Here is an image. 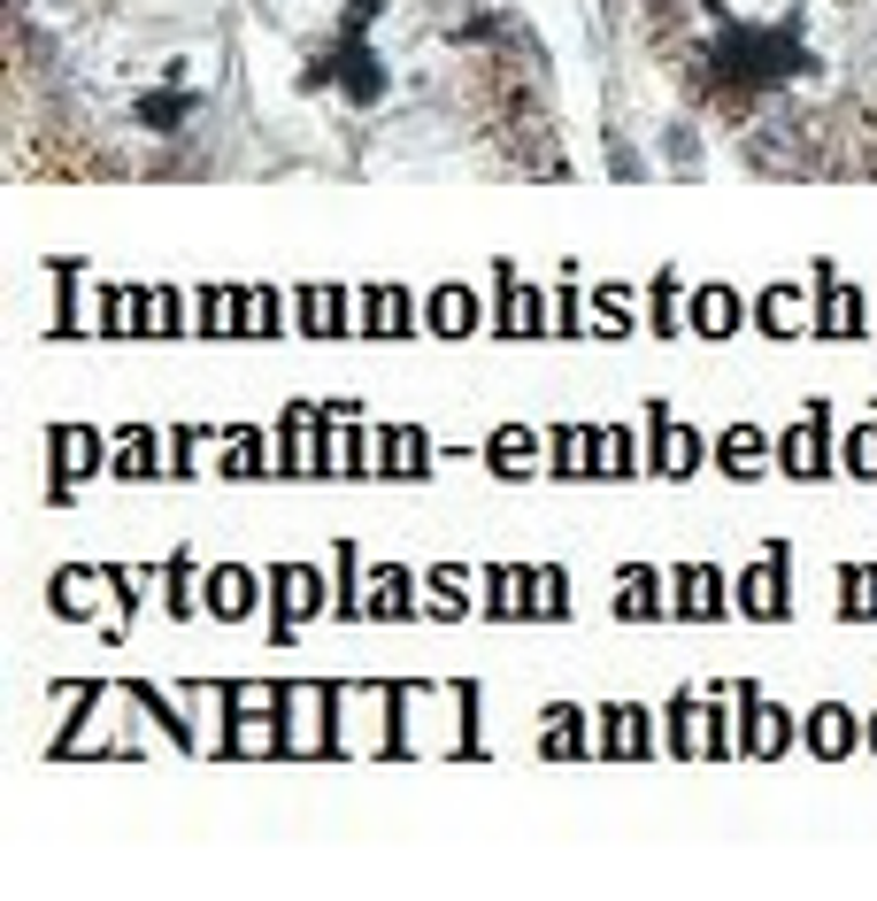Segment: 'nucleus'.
<instances>
[{"mask_svg":"<svg viewBox=\"0 0 877 901\" xmlns=\"http://www.w3.org/2000/svg\"><path fill=\"white\" fill-rule=\"evenodd\" d=\"M739 609H747V617H785V609H793V601H785V570H777V555L754 562L747 579H739Z\"/></svg>","mask_w":877,"mask_h":901,"instance_id":"nucleus-1","label":"nucleus"},{"mask_svg":"<svg viewBox=\"0 0 877 901\" xmlns=\"http://www.w3.org/2000/svg\"><path fill=\"white\" fill-rule=\"evenodd\" d=\"M732 323H739V301H732V285H700V293H692V332L724 340Z\"/></svg>","mask_w":877,"mask_h":901,"instance_id":"nucleus-2","label":"nucleus"},{"mask_svg":"<svg viewBox=\"0 0 877 901\" xmlns=\"http://www.w3.org/2000/svg\"><path fill=\"white\" fill-rule=\"evenodd\" d=\"M777 455H785V470H793V478H816V470H824V455H831V447H824V417H809V424H801L793 440H785Z\"/></svg>","mask_w":877,"mask_h":901,"instance_id":"nucleus-3","label":"nucleus"},{"mask_svg":"<svg viewBox=\"0 0 877 901\" xmlns=\"http://www.w3.org/2000/svg\"><path fill=\"white\" fill-rule=\"evenodd\" d=\"M677 609L685 617H716L724 609V579H716V570H685V579H677Z\"/></svg>","mask_w":877,"mask_h":901,"instance_id":"nucleus-4","label":"nucleus"},{"mask_svg":"<svg viewBox=\"0 0 877 901\" xmlns=\"http://www.w3.org/2000/svg\"><path fill=\"white\" fill-rule=\"evenodd\" d=\"M485 455H493V470H500V478H516V470H532L539 440L523 432V424H508V432H493V447H485Z\"/></svg>","mask_w":877,"mask_h":901,"instance_id":"nucleus-5","label":"nucleus"},{"mask_svg":"<svg viewBox=\"0 0 877 901\" xmlns=\"http://www.w3.org/2000/svg\"><path fill=\"white\" fill-rule=\"evenodd\" d=\"M716 455H724V470H732V478H747V470H762V455H770V447H762V432H754V424H732Z\"/></svg>","mask_w":877,"mask_h":901,"instance_id":"nucleus-6","label":"nucleus"},{"mask_svg":"<svg viewBox=\"0 0 877 901\" xmlns=\"http://www.w3.org/2000/svg\"><path fill=\"white\" fill-rule=\"evenodd\" d=\"M193 116V93H139V124L147 131H178Z\"/></svg>","mask_w":877,"mask_h":901,"instance_id":"nucleus-7","label":"nucleus"},{"mask_svg":"<svg viewBox=\"0 0 877 901\" xmlns=\"http://www.w3.org/2000/svg\"><path fill=\"white\" fill-rule=\"evenodd\" d=\"M208 594H216V601H208L216 617H246V609H254V579H246V570H216Z\"/></svg>","mask_w":877,"mask_h":901,"instance_id":"nucleus-8","label":"nucleus"},{"mask_svg":"<svg viewBox=\"0 0 877 901\" xmlns=\"http://www.w3.org/2000/svg\"><path fill=\"white\" fill-rule=\"evenodd\" d=\"M847 724H854L847 709H816V716H809V748H816V756H847V740H854Z\"/></svg>","mask_w":877,"mask_h":901,"instance_id":"nucleus-9","label":"nucleus"},{"mask_svg":"<svg viewBox=\"0 0 877 901\" xmlns=\"http://www.w3.org/2000/svg\"><path fill=\"white\" fill-rule=\"evenodd\" d=\"M363 609H370V617H408V579H401V570H378Z\"/></svg>","mask_w":877,"mask_h":901,"instance_id":"nucleus-10","label":"nucleus"},{"mask_svg":"<svg viewBox=\"0 0 877 901\" xmlns=\"http://www.w3.org/2000/svg\"><path fill=\"white\" fill-rule=\"evenodd\" d=\"M301 323H308V332H339V323H346V301H339L331 285H308V308H301Z\"/></svg>","mask_w":877,"mask_h":901,"instance_id":"nucleus-11","label":"nucleus"},{"mask_svg":"<svg viewBox=\"0 0 877 901\" xmlns=\"http://www.w3.org/2000/svg\"><path fill=\"white\" fill-rule=\"evenodd\" d=\"M431 323H438V332H470V323H478V308H470V293H462V285H447V293H438V301H431Z\"/></svg>","mask_w":877,"mask_h":901,"instance_id":"nucleus-12","label":"nucleus"},{"mask_svg":"<svg viewBox=\"0 0 877 901\" xmlns=\"http://www.w3.org/2000/svg\"><path fill=\"white\" fill-rule=\"evenodd\" d=\"M747 724H754V732H747V748H762V756H777V748H785V716H777L770 701H754V709H747Z\"/></svg>","mask_w":877,"mask_h":901,"instance_id":"nucleus-13","label":"nucleus"},{"mask_svg":"<svg viewBox=\"0 0 877 901\" xmlns=\"http://www.w3.org/2000/svg\"><path fill=\"white\" fill-rule=\"evenodd\" d=\"M116 478H154V440H147V432H124V447H116Z\"/></svg>","mask_w":877,"mask_h":901,"instance_id":"nucleus-14","label":"nucleus"},{"mask_svg":"<svg viewBox=\"0 0 877 901\" xmlns=\"http://www.w3.org/2000/svg\"><path fill=\"white\" fill-rule=\"evenodd\" d=\"M370 332H408V301H401L393 285L370 293Z\"/></svg>","mask_w":877,"mask_h":901,"instance_id":"nucleus-15","label":"nucleus"},{"mask_svg":"<svg viewBox=\"0 0 877 901\" xmlns=\"http://www.w3.org/2000/svg\"><path fill=\"white\" fill-rule=\"evenodd\" d=\"M585 455H593V440L562 424V432H555V470H562V478H585Z\"/></svg>","mask_w":877,"mask_h":901,"instance_id":"nucleus-16","label":"nucleus"},{"mask_svg":"<svg viewBox=\"0 0 877 901\" xmlns=\"http://www.w3.org/2000/svg\"><path fill=\"white\" fill-rule=\"evenodd\" d=\"M539 579H523V570H500V579H493V609L500 617H516V609H532V601H523V594H532Z\"/></svg>","mask_w":877,"mask_h":901,"instance_id":"nucleus-17","label":"nucleus"},{"mask_svg":"<svg viewBox=\"0 0 877 901\" xmlns=\"http://www.w3.org/2000/svg\"><path fill=\"white\" fill-rule=\"evenodd\" d=\"M93 455H101V447H93V432H62V440H54L62 478H69V470H93Z\"/></svg>","mask_w":877,"mask_h":901,"instance_id":"nucleus-18","label":"nucleus"},{"mask_svg":"<svg viewBox=\"0 0 877 901\" xmlns=\"http://www.w3.org/2000/svg\"><path fill=\"white\" fill-rule=\"evenodd\" d=\"M278 594H285V617H308L316 609V579H308V570H278Z\"/></svg>","mask_w":877,"mask_h":901,"instance_id":"nucleus-19","label":"nucleus"},{"mask_svg":"<svg viewBox=\"0 0 877 901\" xmlns=\"http://www.w3.org/2000/svg\"><path fill=\"white\" fill-rule=\"evenodd\" d=\"M762 323H770V332H801V293H793V285H777L770 308H762Z\"/></svg>","mask_w":877,"mask_h":901,"instance_id":"nucleus-20","label":"nucleus"},{"mask_svg":"<svg viewBox=\"0 0 877 901\" xmlns=\"http://www.w3.org/2000/svg\"><path fill=\"white\" fill-rule=\"evenodd\" d=\"M624 617H654L662 601H654V579H647V570H632V579H624V601H617Z\"/></svg>","mask_w":877,"mask_h":901,"instance_id":"nucleus-21","label":"nucleus"},{"mask_svg":"<svg viewBox=\"0 0 877 901\" xmlns=\"http://www.w3.org/2000/svg\"><path fill=\"white\" fill-rule=\"evenodd\" d=\"M692 455H700V440L677 432V424H662V470H692Z\"/></svg>","mask_w":877,"mask_h":901,"instance_id":"nucleus-22","label":"nucleus"},{"mask_svg":"<svg viewBox=\"0 0 877 901\" xmlns=\"http://www.w3.org/2000/svg\"><path fill=\"white\" fill-rule=\"evenodd\" d=\"M816 323H824V332H854V323H862V301H854V293H831Z\"/></svg>","mask_w":877,"mask_h":901,"instance_id":"nucleus-23","label":"nucleus"},{"mask_svg":"<svg viewBox=\"0 0 877 901\" xmlns=\"http://www.w3.org/2000/svg\"><path fill=\"white\" fill-rule=\"evenodd\" d=\"M847 462H854V478H877V424H862V432H854Z\"/></svg>","mask_w":877,"mask_h":901,"instance_id":"nucleus-24","label":"nucleus"},{"mask_svg":"<svg viewBox=\"0 0 877 901\" xmlns=\"http://www.w3.org/2000/svg\"><path fill=\"white\" fill-rule=\"evenodd\" d=\"M262 470V440L246 432V440H231V478H254Z\"/></svg>","mask_w":877,"mask_h":901,"instance_id":"nucleus-25","label":"nucleus"},{"mask_svg":"<svg viewBox=\"0 0 877 901\" xmlns=\"http://www.w3.org/2000/svg\"><path fill=\"white\" fill-rule=\"evenodd\" d=\"M662 147H670V162H692V154H700V139H692V124H670V139H662Z\"/></svg>","mask_w":877,"mask_h":901,"instance_id":"nucleus-26","label":"nucleus"},{"mask_svg":"<svg viewBox=\"0 0 877 901\" xmlns=\"http://www.w3.org/2000/svg\"><path fill=\"white\" fill-rule=\"evenodd\" d=\"M632 308H624V285H600V323H624Z\"/></svg>","mask_w":877,"mask_h":901,"instance_id":"nucleus-27","label":"nucleus"},{"mask_svg":"<svg viewBox=\"0 0 877 901\" xmlns=\"http://www.w3.org/2000/svg\"><path fill=\"white\" fill-rule=\"evenodd\" d=\"M869 740H877V732H869Z\"/></svg>","mask_w":877,"mask_h":901,"instance_id":"nucleus-28","label":"nucleus"}]
</instances>
